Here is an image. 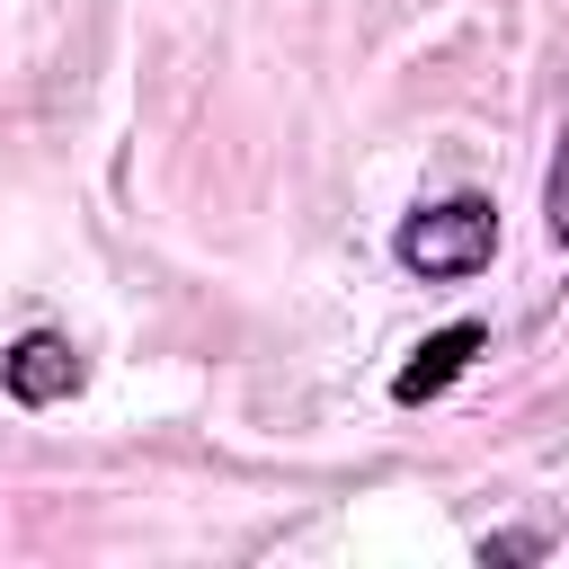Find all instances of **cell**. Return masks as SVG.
<instances>
[{
	"instance_id": "cell-1",
	"label": "cell",
	"mask_w": 569,
	"mask_h": 569,
	"mask_svg": "<svg viewBox=\"0 0 569 569\" xmlns=\"http://www.w3.org/2000/svg\"><path fill=\"white\" fill-rule=\"evenodd\" d=\"M391 258L427 284H453V276H480L498 258V204L489 196H445V204H418L391 240Z\"/></svg>"
},
{
	"instance_id": "cell-2",
	"label": "cell",
	"mask_w": 569,
	"mask_h": 569,
	"mask_svg": "<svg viewBox=\"0 0 569 569\" xmlns=\"http://www.w3.org/2000/svg\"><path fill=\"white\" fill-rule=\"evenodd\" d=\"M0 382H9V400H18V409H53V400H71V391H80V356H71V338H62V329H27V338L0 356Z\"/></svg>"
},
{
	"instance_id": "cell-3",
	"label": "cell",
	"mask_w": 569,
	"mask_h": 569,
	"mask_svg": "<svg viewBox=\"0 0 569 569\" xmlns=\"http://www.w3.org/2000/svg\"><path fill=\"white\" fill-rule=\"evenodd\" d=\"M480 347H489V329H480V320H453V329H436V338H427V347H418V356L391 373V400H400V409L436 400V391H445V382H453V373H462Z\"/></svg>"
},
{
	"instance_id": "cell-4",
	"label": "cell",
	"mask_w": 569,
	"mask_h": 569,
	"mask_svg": "<svg viewBox=\"0 0 569 569\" xmlns=\"http://www.w3.org/2000/svg\"><path fill=\"white\" fill-rule=\"evenodd\" d=\"M542 213H551V240H569V133H560V160H551V196H542Z\"/></svg>"
}]
</instances>
